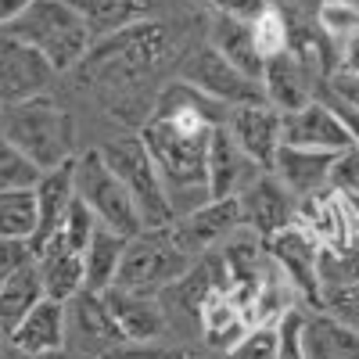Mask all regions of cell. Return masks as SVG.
Instances as JSON below:
<instances>
[{
	"label": "cell",
	"instance_id": "41",
	"mask_svg": "<svg viewBox=\"0 0 359 359\" xmlns=\"http://www.w3.org/2000/svg\"><path fill=\"white\" fill-rule=\"evenodd\" d=\"M327 94H331L334 101H341L345 108L359 111V76H331Z\"/></svg>",
	"mask_w": 359,
	"mask_h": 359
},
{
	"label": "cell",
	"instance_id": "32",
	"mask_svg": "<svg viewBox=\"0 0 359 359\" xmlns=\"http://www.w3.org/2000/svg\"><path fill=\"white\" fill-rule=\"evenodd\" d=\"M36 180H40V169L0 133V191H29L36 187Z\"/></svg>",
	"mask_w": 359,
	"mask_h": 359
},
{
	"label": "cell",
	"instance_id": "40",
	"mask_svg": "<svg viewBox=\"0 0 359 359\" xmlns=\"http://www.w3.org/2000/svg\"><path fill=\"white\" fill-rule=\"evenodd\" d=\"M205 4H212L219 15H226V18H241V22H252L269 0H205Z\"/></svg>",
	"mask_w": 359,
	"mask_h": 359
},
{
	"label": "cell",
	"instance_id": "22",
	"mask_svg": "<svg viewBox=\"0 0 359 359\" xmlns=\"http://www.w3.org/2000/svg\"><path fill=\"white\" fill-rule=\"evenodd\" d=\"M36 269H40V284H43V298L50 302H62L69 306L72 298L86 287V273H83V255L65 248L62 241H54L33 259Z\"/></svg>",
	"mask_w": 359,
	"mask_h": 359
},
{
	"label": "cell",
	"instance_id": "31",
	"mask_svg": "<svg viewBox=\"0 0 359 359\" xmlns=\"http://www.w3.org/2000/svg\"><path fill=\"white\" fill-rule=\"evenodd\" d=\"M316 25L331 40V47L338 50L341 43H348L359 33V4H348V0H320Z\"/></svg>",
	"mask_w": 359,
	"mask_h": 359
},
{
	"label": "cell",
	"instance_id": "29",
	"mask_svg": "<svg viewBox=\"0 0 359 359\" xmlns=\"http://www.w3.org/2000/svg\"><path fill=\"white\" fill-rule=\"evenodd\" d=\"M36 233V194L0 191V237L4 241H33Z\"/></svg>",
	"mask_w": 359,
	"mask_h": 359
},
{
	"label": "cell",
	"instance_id": "48",
	"mask_svg": "<svg viewBox=\"0 0 359 359\" xmlns=\"http://www.w3.org/2000/svg\"><path fill=\"white\" fill-rule=\"evenodd\" d=\"M0 345H4V338H0Z\"/></svg>",
	"mask_w": 359,
	"mask_h": 359
},
{
	"label": "cell",
	"instance_id": "47",
	"mask_svg": "<svg viewBox=\"0 0 359 359\" xmlns=\"http://www.w3.org/2000/svg\"><path fill=\"white\" fill-rule=\"evenodd\" d=\"M348 4H359V0H348Z\"/></svg>",
	"mask_w": 359,
	"mask_h": 359
},
{
	"label": "cell",
	"instance_id": "16",
	"mask_svg": "<svg viewBox=\"0 0 359 359\" xmlns=\"http://www.w3.org/2000/svg\"><path fill=\"white\" fill-rule=\"evenodd\" d=\"M280 137H284L287 147H309V151H334L338 155L345 147H352L348 130L341 126L338 111L323 101H313L306 108L284 115Z\"/></svg>",
	"mask_w": 359,
	"mask_h": 359
},
{
	"label": "cell",
	"instance_id": "15",
	"mask_svg": "<svg viewBox=\"0 0 359 359\" xmlns=\"http://www.w3.org/2000/svg\"><path fill=\"white\" fill-rule=\"evenodd\" d=\"M33 194H36V233H33V241H29V248H33V259H36L54 237L62 233L65 212L76 198V158L57 165V169L40 172Z\"/></svg>",
	"mask_w": 359,
	"mask_h": 359
},
{
	"label": "cell",
	"instance_id": "38",
	"mask_svg": "<svg viewBox=\"0 0 359 359\" xmlns=\"http://www.w3.org/2000/svg\"><path fill=\"white\" fill-rule=\"evenodd\" d=\"M327 187L359 201V147H345V151H338V158L331 165V184Z\"/></svg>",
	"mask_w": 359,
	"mask_h": 359
},
{
	"label": "cell",
	"instance_id": "26",
	"mask_svg": "<svg viewBox=\"0 0 359 359\" xmlns=\"http://www.w3.org/2000/svg\"><path fill=\"white\" fill-rule=\"evenodd\" d=\"M212 47H216V50H219V54H223L241 76L262 83V69H266V62H262V54L255 50V40H252L248 22L219 15L216 25H212Z\"/></svg>",
	"mask_w": 359,
	"mask_h": 359
},
{
	"label": "cell",
	"instance_id": "44",
	"mask_svg": "<svg viewBox=\"0 0 359 359\" xmlns=\"http://www.w3.org/2000/svg\"><path fill=\"white\" fill-rule=\"evenodd\" d=\"M331 108L338 111V118H341V126L348 130V140H352V147H359V111H352V108H345L341 101H334Z\"/></svg>",
	"mask_w": 359,
	"mask_h": 359
},
{
	"label": "cell",
	"instance_id": "4",
	"mask_svg": "<svg viewBox=\"0 0 359 359\" xmlns=\"http://www.w3.org/2000/svg\"><path fill=\"white\" fill-rule=\"evenodd\" d=\"M101 155L108 162V169L118 176V184L126 187L137 216L144 223V230H165L172 226L176 219V208H172V198L165 191V180L155 165V158L147 155V147L140 137L126 133V137H111Z\"/></svg>",
	"mask_w": 359,
	"mask_h": 359
},
{
	"label": "cell",
	"instance_id": "43",
	"mask_svg": "<svg viewBox=\"0 0 359 359\" xmlns=\"http://www.w3.org/2000/svg\"><path fill=\"white\" fill-rule=\"evenodd\" d=\"M123 359H208L194 348H144V352H126Z\"/></svg>",
	"mask_w": 359,
	"mask_h": 359
},
{
	"label": "cell",
	"instance_id": "49",
	"mask_svg": "<svg viewBox=\"0 0 359 359\" xmlns=\"http://www.w3.org/2000/svg\"><path fill=\"white\" fill-rule=\"evenodd\" d=\"M0 108H4V104H0Z\"/></svg>",
	"mask_w": 359,
	"mask_h": 359
},
{
	"label": "cell",
	"instance_id": "23",
	"mask_svg": "<svg viewBox=\"0 0 359 359\" xmlns=\"http://www.w3.org/2000/svg\"><path fill=\"white\" fill-rule=\"evenodd\" d=\"M69 4L83 15L94 40H108L151 18V0H69Z\"/></svg>",
	"mask_w": 359,
	"mask_h": 359
},
{
	"label": "cell",
	"instance_id": "12",
	"mask_svg": "<svg viewBox=\"0 0 359 359\" xmlns=\"http://www.w3.org/2000/svg\"><path fill=\"white\" fill-rule=\"evenodd\" d=\"M54 79L50 62L36 50L8 33H0V104H22L43 97Z\"/></svg>",
	"mask_w": 359,
	"mask_h": 359
},
{
	"label": "cell",
	"instance_id": "17",
	"mask_svg": "<svg viewBox=\"0 0 359 359\" xmlns=\"http://www.w3.org/2000/svg\"><path fill=\"white\" fill-rule=\"evenodd\" d=\"M11 348L22 355H54L62 352L69 341V313L62 302H50V298H40V302L29 309V316L8 334Z\"/></svg>",
	"mask_w": 359,
	"mask_h": 359
},
{
	"label": "cell",
	"instance_id": "10",
	"mask_svg": "<svg viewBox=\"0 0 359 359\" xmlns=\"http://www.w3.org/2000/svg\"><path fill=\"white\" fill-rule=\"evenodd\" d=\"M237 226H241V205H237V198H223V201H201L187 216H176L172 226H165V233L184 255L201 259L208 248L223 245Z\"/></svg>",
	"mask_w": 359,
	"mask_h": 359
},
{
	"label": "cell",
	"instance_id": "39",
	"mask_svg": "<svg viewBox=\"0 0 359 359\" xmlns=\"http://www.w3.org/2000/svg\"><path fill=\"white\" fill-rule=\"evenodd\" d=\"M29 262H33V248H29V241H4V237H0V287H4Z\"/></svg>",
	"mask_w": 359,
	"mask_h": 359
},
{
	"label": "cell",
	"instance_id": "37",
	"mask_svg": "<svg viewBox=\"0 0 359 359\" xmlns=\"http://www.w3.org/2000/svg\"><path fill=\"white\" fill-rule=\"evenodd\" d=\"M223 359H277V327H252Z\"/></svg>",
	"mask_w": 359,
	"mask_h": 359
},
{
	"label": "cell",
	"instance_id": "11",
	"mask_svg": "<svg viewBox=\"0 0 359 359\" xmlns=\"http://www.w3.org/2000/svg\"><path fill=\"white\" fill-rule=\"evenodd\" d=\"M280 126H284V115L269 104V101H255V104H237L226 115V130L237 140L241 155L262 169V172H273L277 151H280Z\"/></svg>",
	"mask_w": 359,
	"mask_h": 359
},
{
	"label": "cell",
	"instance_id": "24",
	"mask_svg": "<svg viewBox=\"0 0 359 359\" xmlns=\"http://www.w3.org/2000/svg\"><path fill=\"white\" fill-rule=\"evenodd\" d=\"M126 241L130 237L115 233L108 226H97L90 245L83 248V273H86V291L94 294H104L108 287H115V277H118V266H123V255H126Z\"/></svg>",
	"mask_w": 359,
	"mask_h": 359
},
{
	"label": "cell",
	"instance_id": "42",
	"mask_svg": "<svg viewBox=\"0 0 359 359\" xmlns=\"http://www.w3.org/2000/svg\"><path fill=\"white\" fill-rule=\"evenodd\" d=\"M334 76H359V33L338 47V69Z\"/></svg>",
	"mask_w": 359,
	"mask_h": 359
},
{
	"label": "cell",
	"instance_id": "20",
	"mask_svg": "<svg viewBox=\"0 0 359 359\" xmlns=\"http://www.w3.org/2000/svg\"><path fill=\"white\" fill-rule=\"evenodd\" d=\"M316 86L320 83L298 65L287 50L277 54V57H269L266 69H262V94L280 115H291L298 108L313 104L316 101Z\"/></svg>",
	"mask_w": 359,
	"mask_h": 359
},
{
	"label": "cell",
	"instance_id": "46",
	"mask_svg": "<svg viewBox=\"0 0 359 359\" xmlns=\"http://www.w3.org/2000/svg\"><path fill=\"white\" fill-rule=\"evenodd\" d=\"M40 359H62V355H57V352H54V355H40Z\"/></svg>",
	"mask_w": 359,
	"mask_h": 359
},
{
	"label": "cell",
	"instance_id": "34",
	"mask_svg": "<svg viewBox=\"0 0 359 359\" xmlns=\"http://www.w3.org/2000/svg\"><path fill=\"white\" fill-rule=\"evenodd\" d=\"M277 359H306V309L291 306L277 320Z\"/></svg>",
	"mask_w": 359,
	"mask_h": 359
},
{
	"label": "cell",
	"instance_id": "45",
	"mask_svg": "<svg viewBox=\"0 0 359 359\" xmlns=\"http://www.w3.org/2000/svg\"><path fill=\"white\" fill-rule=\"evenodd\" d=\"M29 4H33V0H0V33H4V29H8Z\"/></svg>",
	"mask_w": 359,
	"mask_h": 359
},
{
	"label": "cell",
	"instance_id": "14",
	"mask_svg": "<svg viewBox=\"0 0 359 359\" xmlns=\"http://www.w3.org/2000/svg\"><path fill=\"white\" fill-rule=\"evenodd\" d=\"M69 313V338L86 352V355H111L115 348H123L126 338L118 331V323L111 320L108 306H104V294H94V291H79L72 302L65 306Z\"/></svg>",
	"mask_w": 359,
	"mask_h": 359
},
{
	"label": "cell",
	"instance_id": "5",
	"mask_svg": "<svg viewBox=\"0 0 359 359\" xmlns=\"http://www.w3.org/2000/svg\"><path fill=\"white\" fill-rule=\"evenodd\" d=\"M169 29L162 22H140L130 25L123 33H115L108 40H101V47H90V54L83 57L86 69L97 76V86H118L123 79H140L147 69H155L165 62L169 54Z\"/></svg>",
	"mask_w": 359,
	"mask_h": 359
},
{
	"label": "cell",
	"instance_id": "1",
	"mask_svg": "<svg viewBox=\"0 0 359 359\" xmlns=\"http://www.w3.org/2000/svg\"><path fill=\"white\" fill-rule=\"evenodd\" d=\"M226 104L205 97L201 90H194L184 79L169 83L158 94L137 137L144 140L147 155L155 158L169 198L172 191H201L208 198V140L219 126H226Z\"/></svg>",
	"mask_w": 359,
	"mask_h": 359
},
{
	"label": "cell",
	"instance_id": "36",
	"mask_svg": "<svg viewBox=\"0 0 359 359\" xmlns=\"http://www.w3.org/2000/svg\"><path fill=\"white\" fill-rule=\"evenodd\" d=\"M323 313L341 320L348 331L359 334V284H331L323 287Z\"/></svg>",
	"mask_w": 359,
	"mask_h": 359
},
{
	"label": "cell",
	"instance_id": "19",
	"mask_svg": "<svg viewBox=\"0 0 359 359\" xmlns=\"http://www.w3.org/2000/svg\"><path fill=\"white\" fill-rule=\"evenodd\" d=\"M334 158H338L334 151H309V147H287V144H280L277 162H273V176L298 201H302V198H313V194L327 191Z\"/></svg>",
	"mask_w": 359,
	"mask_h": 359
},
{
	"label": "cell",
	"instance_id": "6",
	"mask_svg": "<svg viewBox=\"0 0 359 359\" xmlns=\"http://www.w3.org/2000/svg\"><path fill=\"white\" fill-rule=\"evenodd\" d=\"M191 266L194 259L180 252L165 230H144L126 241V255H123V266H118L115 287H123L130 294H144V298H158Z\"/></svg>",
	"mask_w": 359,
	"mask_h": 359
},
{
	"label": "cell",
	"instance_id": "13",
	"mask_svg": "<svg viewBox=\"0 0 359 359\" xmlns=\"http://www.w3.org/2000/svg\"><path fill=\"white\" fill-rule=\"evenodd\" d=\"M237 205H241V226L255 230L262 241L273 237L277 230L291 226L298 212V198L273 172H255L245 184V191L237 194Z\"/></svg>",
	"mask_w": 359,
	"mask_h": 359
},
{
	"label": "cell",
	"instance_id": "2",
	"mask_svg": "<svg viewBox=\"0 0 359 359\" xmlns=\"http://www.w3.org/2000/svg\"><path fill=\"white\" fill-rule=\"evenodd\" d=\"M0 133L40 172L76 158V118L65 108H57V101H50L47 94L0 108Z\"/></svg>",
	"mask_w": 359,
	"mask_h": 359
},
{
	"label": "cell",
	"instance_id": "18",
	"mask_svg": "<svg viewBox=\"0 0 359 359\" xmlns=\"http://www.w3.org/2000/svg\"><path fill=\"white\" fill-rule=\"evenodd\" d=\"M208 201H223V198H237L245 191V184L262 172L255 169L245 155H241V147H237V140L230 137L226 126H219L212 133V140H208Z\"/></svg>",
	"mask_w": 359,
	"mask_h": 359
},
{
	"label": "cell",
	"instance_id": "8",
	"mask_svg": "<svg viewBox=\"0 0 359 359\" xmlns=\"http://www.w3.org/2000/svg\"><path fill=\"white\" fill-rule=\"evenodd\" d=\"M320 252H323V248H320L298 223L277 230L273 237H266V255L273 259V266L284 273L291 294H298L309 309H320V306H323Z\"/></svg>",
	"mask_w": 359,
	"mask_h": 359
},
{
	"label": "cell",
	"instance_id": "28",
	"mask_svg": "<svg viewBox=\"0 0 359 359\" xmlns=\"http://www.w3.org/2000/svg\"><path fill=\"white\" fill-rule=\"evenodd\" d=\"M40 298H43L40 269H36V262H29L4 287H0V338H8L15 327L29 316V309H33Z\"/></svg>",
	"mask_w": 359,
	"mask_h": 359
},
{
	"label": "cell",
	"instance_id": "21",
	"mask_svg": "<svg viewBox=\"0 0 359 359\" xmlns=\"http://www.w3.org/2000/svg\"><path fill=\"white\" fill-rule=\"evenodd\" d=\"M104 306L111 313V320L118 323L126 341L133 345H151L165 334V316L158 309L155 298H144V294H130L123 287H108L104 291Z\"/></svg>",
	"mask_w": 359,
	"mask_h": 359
},
{
	"label": "cell",
	"instance_id": "3",
	"mask_svg": "<svg viewBox=\"0 0 359 359\" xmlns=\"http://www.w3.org/2000/svg\"><path fill=\"white\" fill-rule=\"evenodd\" d=\"M4 33L29 47H36L50 62L54 72L83 65V57L94 47V36H90L83 15L69 0H33Z\"/></svg>",
	"mask_w": 359,
	"mask_h": 359
},
{
	"label": "cell",
	"instance_id": "7",
	"mask_svg": "<svg viewBox=\"0 0 359 359\" xmlns=\"http://www.w3.org/2000/svg\"><path fill=\"white\" fill-rule=\"evenodd\" d=\"M76 194L94 208L101 226L123 233V237L144 233V223L137 216V208H133L126 187L118 184V176L108 169L101 147H90V151H83L76 158Z\"/></svg>",
	"mask_w": 359,
	"mask_h": 359
},
{
	"label": "cell",
	"instance_id": "35",
	"mask_svg": "<svg viewBox=\"0 0 359 359\" xmlns=\"http://www.w3.org/2000/svg\"><path fill=\"white\" fill-rule=\"evenodd\" d=\"M320 284H359V245L341 252H320Z\"/></svg>",
	"mask_w": 359,
	"mask_h": 359
},
{
	"label": "cell",
	"instance_id": "25",
	"mask_svg": "<svg viewBox=\"0 0 359 359\" xmlns=\"http://www.w3.org/2000/svg\"><path fill=\"white\" fill-rule=\"evenodd\" d=\"M306 359H359V334L323 309H306Z\"/></svg>",
	"mask_w": 359,
	"mask_h": 359
},
{
	"label": "cell",
	"instance_id": "33",
	"mask_svg": "<svg viewBox=\"0 0 359 359\" xmlns=\"http://www.w3.org/2000/svg\"><path fill=\"white\" fill-rule=\"evenodd\" d=\"M97 226H101V223H97V216H94V208H90V205L76 194L72 205H69V212H65V223H62L57 241H62L65 248H72V252L83 255V248L90 245V237H94Z\"/></svg>",
	"mask_w": 359,
	"mask_h": 359
},
{
	"label": "cell",
	"instance_id": "27",
	"mask_svg": "<svg viewBox=\"0 0 359 359\" xmlns=\"http://www.w3.org/2000/svg\"><path fill=\"white\" fill-rule=\"evenodd\" d=\"M198 323H201V331H205V341L212 345L216 352H230L237 341L252 331L245 313H241V306H237L233 291L230 294H216L212 302L201 309V320Z\"/></svg>",
	"mask_w": 359,
	"mask_h": 359
},
{
	"label": "cell",
	"instance_id": "30",
	"mask_svg": "<svg viewBox=\"0 0 359 359\" xmlns=\"http://www.w3.org/2000/svg\"><path fill=\"white\" fill-rule=\"evenodd\" d=\"M252 29V40H255V50L262 54V62H269V57H277L287 50V36H291V25H287V11L277 8L273 0L248 22Z\"/></svg>",
	"mask_w": 359,
	"mask_h": 359
},
{
	"label": "cell",
	"instance_id": "9",
	"mask_svg": "<svg viewBox=\"0 0 359 359\" xmlns=\"http://www.w3.org/2000/svg\"><path fill=\"white\" fill-rule=\"evenodd\" d=\"M180 79L191 83L194 90H201L205 97L226 104V108L266 101L262 83L241 76L212 43H205V47H198V50H191V54L184 57V65H180Z\"/></svg>",
	"mask_w": 359,
	"mask_h": 359
}]
</instances>
